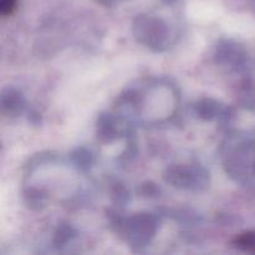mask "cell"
<instances>
[{
	"label": "cell",
	"mask_w": 255,
	"mask_h": 255,
	"mask_svg": "<svg viewBox=\"0 0 255 255\" xmlns=\"http://www.w3.org/2000/svg\"><path fill=\"white\" fill-rule=\"evenodd\" d=\"M234 246L246 252L255 253V232H248L238 236L234 241Z\"/></svg>",
	"instance_id": "cell-1"
},
{
	"label": "cell",
	"mask_w": 255,
	"mask_h": 255,
	"mask_svg": "<svg viewBox=\"0 0 255 255\" xmlns=\"http://www.w3.org/2000/svg\"><path fill=\"white\" fill-rule=\"evenodd\" d=\"M17 0H0V12L4 17L9 16L16 10Z\"/></svg>",
	"instance_id": "cell-2"
}]
</instances>
